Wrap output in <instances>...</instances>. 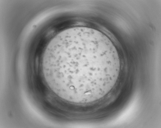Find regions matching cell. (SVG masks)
<instances>
[{"mask_svg": "<svg viewBox=\"0 0 161 128\" xmlns=\"http://www.w3.org/2000/svg\"><path fill=\"white\" fill-rule=\"evenodd\" d=\"M113 55V49L99 39L88 36L74 37L55 48L54 72L61 83L76 88H87L96 83L97 76L101 78L107 75L112 66Z\"/></svg>", "mask_w": 161, "mask_h": 128, "instance_id": "1", "label": "cell"}]
</instances>
